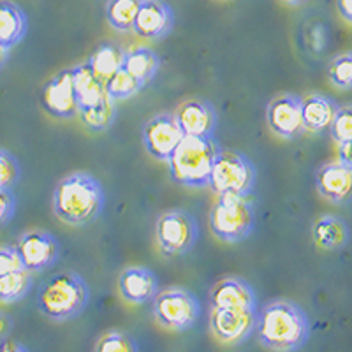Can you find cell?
I'll return each mask as SVG.
<instances>
[{
	"label": "cell",
	"mask_w": 352,
	"mask_h": 352,
	"mask_svg": "<svg viewBox=\"0 0 352 352\" xmlns=\"http://www.w3.org/2000/svg\"><path fill=\"white\" fill-rule=\"evenodd\" d=\"M18 208V201L12 188H0V229L14 219Z\"/></svg>",
	"instance_id": "34"
},
{
	"label": "cell",
	"mask_w": 352,
	"mask_h": 352,
	"mask_svg": "<svg viewBox=\"0 0 352 352\" xmlns=\"http://www.w3.org/2000/svg\"><path fill=\"white\" fill-rule=\"evenodd\" d=\"M9 58H11V48H8V46H4V44L0 43V71L6 67Z\"/></svg>",
	"instance_id": "39"
},
{
	"label": "cell",
	"mask_w": 352,
	"mask_h": 352,
	"mask_svg": "<svg viewBox=\"0 0 352 352\" xmlns=\"http://www.w3.org/2000/svg\"><path fill=\"white\" fill-rule=\"evenodd\" d=\"M143 85L136 80V78L129 74L124 67L120 71H116L108 81H106V96L115 102L120 100H127L131 97L138 96L143 90Z\"/></svg>",
	"instance_id": "28"
},
{
	"label": "cell",
	"mask_w": 352,
	"mask_h": 352,
	"mask_svg": "<svg viewBox=\"0 0 352 352\" xmlns=\"http://www.w3.org/2000/svg\"><path fill=\"white\" fill-rule=\"evenodd\" d=\"M210 308H234V310H250L257 312V294L248 280L236 275H228L220 278L208 296Z\"/></svg>",
	"instance_id": "15"
},
{
	"label": "cell",
	"mask_w": 352,
	"mask_h": 352,
	"mask_svg": "<svg viewBox=\"0 0 352 352\" xmlns=\"http://www.w3.org/2000/svg\"><path fill=\"white\" fill-rule=\"evenodd\" d=\"M285 6H291V8H300V6L307 4L308 0H282Z\"/></svg>",
	"instance_id": "40"
},
{
	"label": "cell",
	"mask_w": 352,
	"mask_h": 352,
	"mask_svg": "<svg viewBox=\"0 0 352 352\" xmlns=\"http://www.w3.org/2000/svg\"><path fill=\"white\" fill-rule=\"evenodd\" d=\"M185 136L213 138L219 127V115L210 100L187 99L175 111Z\"/></svg>",
	"instance_id": "16"
},
{
	"label": "cell",
	"mask_w": 352,
	"mask_h": 352,
	"mask_svg": "<svg viewBox=\"0 0 352 352\" xmlns=\"http://www.w3.org/2000/svg\"><path fill=\"white\" fill-rule=\"evenodd\" d=\"M141 0H108L104 6L106 21L115 32L131 34Z\"/></svg>",
	"instance_id": "25"
},
{
	"label": "cell",
	"mask_w": 352,
	"mask_h": 352,
	"mask_svg": "<svg viewBox=\"0 0 352 352\" xmlns=\"http://www.w3.org/2000/svg\"><path fill=\"white\" fill-rule=\"evenodd\" d=\"M159 289V276L146 266H127L118 276V292L129 305L152 303Z\"/></svg>",
	"instance_id": "17"
},
{
	"label": "cell",
	"mask_w": 352,
	"mask_h": 352,
	"mask_svg": "<svg viewBox=\"0 0 352 352\" xmlns=\"http://www.w3.org/2000/svg\"><path fill=\"white\" fill-rule=\"evenodd\" d=\"M175 28V11L166 0H141L132 34L146 41H162Z\"/></svg>",
	"instance_id": "14"
},
{
	"label": "cell",
	"mask_w": 352,
	"mask_h": 352,
	"mask_svg": "<svg viewBox=\"0 0 352 352\" xmlns=\"http://www.w3.org/2000/svg\"><path fill=\"white\" fill-rule=\"evenodd\" d=\"M124 69L143 87L150 85L160 69V56L148 46H134L125 53Z\"/></svg>",
	"instance_id": "23"
},
{
	"label": "cell",
	"mask_w": 352,
	"mask_h": 352,
	"mask_svg": "<svg viewBox=\"0 0 352 352\" xmlns=\"http://www.w3.org/2000/svg\"><path fill=\"white\" fill-rule=\"evenodd\" d=\"M329 83L338 90H352V52H345L331 58L326 69Z\"/></svg>",
	"instance_id": "30"
},
{
	"label": "cell",
	"mask_w": 352,
	"mask_h": 352,
	"mask_svg": "<svg viewBox=\"0 0 352 352\" xmlns=\"http://www.w3.org/2000/svg\"><path fill=\"white\" fill-rule=\"evenodd\" d=\"M116 115H118L116 102L109 99L108 96L102 100H99L97 104L78 111L81 124L90 132H104L108 129H111L115 125Z\"/></svg>",
	"instance_id": "26"
},
{
	"label": "cell",
	"mask_w": 352,
	"mask_h": 352,
	"mask_svg": "<svg viewBox=\"0 0 352 352\" xmlns=\"http://www.w3.org/2000/svg\"><path fill=\"white\" fill-rule=\"evenodd\" d=\"M312 238L314 243L326 252H338L347 247L351 240V229L342 217L326 213L314 220Z\"/></svg>",
	"instance_id": "20"
},
{
	"label": "cell",
	"mask_w": 352,
	"mask_h": 352,
	"mask_svg": "<svg viewBox=\"0 0 352 352\" xmlns=\"http://www.w3.org/2000/svg\"><path fill=\"white\" fill-rule=\"evenodd\" d=\"M329 134H331L335 143L352 141V104L338 108L335 120L329 127Z\"/></svg>",
	"instance_id": "32"
},
{
	"label": "cell",
	"mask_w": 352,
	"mask_h": 352,
	"mask_svg": "<svg viewBox=\"0 0 352 352\" xmlns=\"http://www.w3.org/2000/svg\"><path fill=\"white\" fill-rule=\"evenodd\" d=\"M90 303V287L76 272H60L39 285L36 307L52 322H69L80 317Z\"/></svg>",
	"instance_id": "3"
},
{
	"label": "cell",
	"mask_w": 352,
	"mask_h": 352,
	"mask_svg": "<svg viewBox=\"0 0 352 352\" xmlns=\"http://www.w3.org/2000/svg\"><path fill=\"white\" fill-rule=\"evenodd\" d=\"M185 138L175 113H157L144 122L141 131L144 152L159 162H168Z\"/></svg>",
	"instance_id": "9"
},
{
	"label": "cell",
	"mask_w": 352,
	"mask_h": 352,
	"mask_svg": "<svg viewBox=\"0 0 352 352\" xmlns=\"http://www.w3.org/2000/svg\"><path fill=\"white\" fill-rule=\"evenodd\" d=\"M220 150L215 138L185 136L166 162L171 180L187 188H206Z\"/></svg>",
	"instance_id": "4"
},
{
	"label": "cell",
	"mask_w": 352,
	"mask_h": 352,
	"mask_svg": "<svg viewBox=\"0 0 352 352\" xmlns=\"http://www.w3.org/2000/svg\"><path fill=\"white\" fill-rule=\"evenodd\" d=\"M199 224L187 210H166L155 220V241L166 257L185 256L196 247Z\"/></svg>",
	"instance_id": "8"
},
{
	"label": "cell",
	"mask_w": 352,
	"mask_h": 352,
	"mask_svg": "<svg viewBox=\"0 0 352 352\" xmlns=\"http://www.w3.org/2000/svg\"><path fill=\"white\" fill-rule=\"evenodd\" d=\"M125 53H127V50H124L120 44L113 43V41L100 43L99 46L90 53L87 64L90 65L97 76L106 83L116 71H120V69L124 67Z\"/></svg>",
	"instance_id": "24"
},
{
	"label": "cell",
	"mask_w": 352,
	"mask_h": 352,
	"mask_svg": "<svg viewBox=\"0 0 352 352\" xmlns=\"http://www.w3.org/2000/svg\"><path fill=\"white\" fill-rule=\"evenodd\" d=\"M21 178L20 160L0 146V188H14Z\"/></svg>",
	"instance_id": "31"
},
{
	"label": "cell",
	"mask_w": 352,
	"mask_h": 352,
	"mask_svg": "<svg viewBox=\"0 0 352 352\" xmlns=\"http://www.w3.org/2000/svg\"><path fill=\"white\" fill-rule=\"evenodd\" d=\"M11 331H12V319L8 316V314L0 310V340L8 338Z\"/></svg>",
	"instance_id": "38"
},
{
	"label": "cell",
	"mask_w": 352,
	"mask_h": 352,
	"mask_svg": "<svg viewBox=\"0 0 352 352\" xmlns=\"http://www.w3.org/2000/svg\"><path fill=\"white\" fill-rule=\"evenodd\" d=\"M301 99L292 92H282L273 97L266 106V124L276 138L285 141L303 136L305 125L301 116Z\"/></svg>",
	"instance_id": "13"
},
{
	"label": "cell",
	"mask_w": 352,
	"mask_h": 352,
	"mask_svg": "<svg viewBox=\"0 0 352 352\" xmlns=\"http://www.w3.org/2000/svg\"><path fill=\"white\" fill-rule=\"evenodd\" d=\"M338 162L352 171V141L338 143Z\"/></svg>",
	"instance_id": "35"
},
{
	"label": "cell",
	"mask_w": 352,
	"mask_h": 352,
	"mask_svg": "<svg viewBox=\"0 0 352 352\" xmlns=\"http://www.w3.org/2000/svg\"><path fill=\"white\" fill-rule=\"evenodd\" d=\"M27 12L12 0H0V43L14 48L27 37Z\"/></svg>",
	"instance_id": "21"
},
{
	"label": "cell",
	"mask_w": 352,
	"mask_h": 352,
	"mask_svg": "<svg viewBox=\"0 0 352 352\" xmlns=\"http://www.w3.org/2000/svg\"><path fill=\"white\" fill-rule=\"evenodd\" d=\"M336 11L342 20L352 25V0H336Z\"/></svg>",
	"instance_id": "36"
},
{
	"label": "cell",
	"mask_w": 352,
	"mask_h": 352,
	"mask_svg": "<svg viewBox=\"0 0 352 352\" xmlns=\"http://www.w3.org/2000/svg\"><path fill=\"white\" fill-rule=\"evenodd\" d=\"M316 188L319 196L331 204H347L352 201V171L336 162H326L317 169Z\"/></svg>",
	"instance_id": "18"
},
{
	"label": "cell",
	"mask_w": 352,
	"mask_h": 352,
	"mask_svg": "<svg viewBox=\"0 0 352 352\" xmlns=\"http://www.w3.org/2000/svg\"><path fill=\"white\" fill-rule=\"evenodd\" d=\"M14 247L20 254L23 268L34 275L53 268L60 259V241L46 229H28L21 232Z\"/></svg>",
	"instance_id": "10"
},
{
	"label": "cell",
	"mask_w": 352,
	"mask_h": 352,
	"mask_svg": "<svg viewBox=\"0 0 352 352\" xmlns=\"http://www.w3.org/2000/svg\"><path fill=\"white\" fill-rule=\"evenodd\" d=\"M94 352H140L136 338L124 329H108L97 338Z\"/></svg>",
	"instance_id": "29"
},
{
	"label": "cell",
	"mask_w": 352,
	"mask_h": 352,
	"mask_svg": "<svg viewBox=\"0 0 352 352\" xmlns=\"http://www.w3.org/2000/svg\"><path fill=\"white\" fill-rule=\"evenodd\" d=\"M41 108L44 113L58 120H71L78 116V99L72 81L71 67L62 69L43 85L39 94Z\"/></svg>",
	"instance_id": "12"
},
{
	"label": "cell",
	"mask_w": 352,
	"mask_h": 352,
	"mask_svg": "<svg viewBox=\"0 0 352 352\" xmlns=\"http://www.w3.org/2000/svg\"><path fill=\"white\" fill-rule=\"evenodd\" d=\"M25 270L14 245H0V276L8 273Z\"/></svg>",
	"instance_id": "33"
},
{
	"label": "cell",
	"mask_w": 352,
	"mask_h": 352,
	"mask_svg": "<svg viewBox=\"0 0 352 352\" xmlns=\"http://www.w3.org/2000/svg\"><path fill=\"white\" fill-rule=\"evenodd\" d=\"M34 287V273L27 270L0 276V305H12L25 300Z\"/></svg>",
	"instance_id": "27"
},
{
	"label": "cell",
	"mask_w": 352,
	"mask_h": 352,
	"mask_svg": "<svg viewBox=\"0 0 352 352\" xmlns=\"http://www.w3.org/2000/svg\"><path fill=\"white\" fill-rule=\"evenodd\" d=\"M152 316L157 326L166 331H188L199 320L201 301L192 291L178 285L159 289L152 300Z\"/></svg>",
	"instance_id": "7"
},
{
	"label": "cell",
	"mask_w": 352,
	"mask_h": 352,
	"mask_svg": "<svg viewBox=\"0 0 352 352\" xmlns=\"http://www.w3.org/2000/svg\"><path fill=\"white\" fill-rule=\"evenodd\" d=\"M104 187L88 171L69 173L53 188V213L60 222L72 228L94 224L104 210Z\"/></svg>",
	"instance_id": "2"
},
{
	"label": "cell",
	"mask_w": 352,
	"mask_h": 352,
	"mask_svg": "<svg viewBox=\"0 0 352 352\" xmlns=\"http://www.w3.org/2000/svg\"><path fill=\"white\" fill-rule=\"evenodd\" d=\"M72 81H74V90H76L78 108L85 109L97 104L99 100L106 97V83L97 76L92 67L83 62V64L72 65Z\"/></svg>",
	"instance_id": "22"
},
{
	"label": "cell",
	"mask_w": 352,
	"mask_h": 352,
	"mask_svg": "<svg viewBox=\"0 0 352 352\" xmlns=\"http://www.w3.org/2000/svg\"><path fill=\"white\" fill-rule=\"evenodd\" d=\"M257 312L234 308H210L208 329L217 342L224 345H240L256 331Z\"/></svg>",
	"instance_id": "11"
},
{
	"label": "cell",
	"mask_w": 352,
	"mask_h": 352,
	"mask_svg": "<svg viewBox=\"0 0 352 352\" xmlns=\"http://www.w3.org/2000/svg\"><path fill=\"white\" fill-rule=\"evenodd\" d=\"M340 104L333 97L320 92H312L301 99V116L305 131L324 132L329 131Z\"/></svg>",
	"instance_id": "19"
},
{
	"label": "cell",
	"mask_w": 352,
	"mask_h": 352,
	"mask_svg": "<svg viewBox=\"0 0 352 352\" xmlns=\"http://www.w3.org/2000/svg\"><path fill=\"white\" fill-rule=\"evenodd\" d=\"M213 236L224 243H241L256 229V208L250 197L217 196L208 215Z\"/></svg>",
	"instance_id": "5"
},
{
	"label": "cell",
	"mask_w": 352,
	"mask_h": 352,
	"mask_svg": "<svg viewBox=\"0 0 352 352\" xmlns=\"http://www.w3.org/2000/svg\"><path fill=\"white\" fill-rule=\"evenodd\" d=\"M256 184L257 171L252 160L238 150H220L208 184L215 196L250 197Z\"/></svg>",
	"instance_id": "6"
},
{
	"label": "cell",
	"mask_w": 352,
	"mask_h": 352,
	"mask_svg": "<svg viewBox=\"0 0 352 352\" xmlns=\"http://www.w3.org/2000/svg\"><path fill=\"white\" fill-rule=\"evenodd\" d=\"M257 342L272 352H298L310 340L312 324L296 301L276 298L257 310Z\"/></svg>",
	"instance_id": "1"
},
{
	"label": "cell",
	"mask_w": 352,
	"mask_h": 352,
	"mask_svg": "<svg viewBox=\"0 0 352 352\" xmlns=\"http://www.w3.org/2000/svg\"><path fill=\"white\" fill-rule=\"evenodd\" d=\"M0 352H30V351H28L21 342L11 340V338H4V340H0Z\"/></svg>",
	"instance_id": "37"
}]
</instances>
